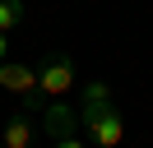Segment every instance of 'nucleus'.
I'll return each instance as SVG.
<instances>
[{
    "label": "nucleus",
    "mask_w": 153,
    "mask_h": 148,
    "mask_svg": "<svg viewBox=\"0 0 153 148\" xmlns=\"http://www.w3.org/2000/svg\"><path fill=\"white\" fill-rule=\"evenodd\" d=\"M5 51H10V42H5V33H0V60H5Z\"/></svg>",
    "instance_id": "0eeeda50"
},
{
    "label": "nucleus",
    "mask_w": 153,
    "mask_h": 148,
    "mask_svg": "<svg viewBox=\"0 0 153 148\" xmlns=\"http://www.w3.org/2000/svg\"><path fill=\"white\" fill-rule=\"evenodd\" d=\"M79 83V70H74V60L70 56H47V65L37 70V92L47 102H56V97H70V88Z\"/></svg>",
    "instance_id": "f03ea898"
},
{
    "label": "nucleus",
    "mask_w": 153,
    "mask_h": 148,
    "mask_svg": "<svg viewBox=\"0 0 153 148\" xmlns=\"http://www.w3.org/2000/svg\"><path fill=\"white\" fill-rule=\"evenodd\" d=\"M23 23V0H0V33H14Z\"/></svg>",
    "instance_id": "39448f33"
},
{
    "label": "nucleus",
    "mask_w": 153,
    "mask_h": 148,
    "mask_svg": "<svg viewBox=\"0 0 153 148\" xmlns=\"http://www.w3.org/2000/svg\"><path fill=\"white\" fill-rule=\"evenodd\" d=\"M33 139H37L33 111H19V116H10V120H5V130H0V148H33Z\"/></svg>",
    "instance_id": "20e7f679"
},
{
    "label": "nucleus",
    "mask_w": 153,
    "mask_h": 148,
    "mask_svg": "<svg viewBox=\"0 0 153 148\" xmlns=\"http://www.w3.org/2000/svg\"><path fill=\"white\" fill-rule=\"evenodd\" d=\"M0 88L5 92H14V97H37V70L33 65H23V60H0Z\"/></svg>",
    "instance_id": "7ed1b4c3"
},
{
    "label": "nucleus",
    "mask_w": 153,
    "mask_h": 148,
    "mask_svg": "<svg viewBox=\"0 0 153 148\" xmlns=\"http://www.w3.org/2000/svg\"><path fill=\"white\" fill-rule=\"evenodd\" d=\"M79 125H84L88 144L93 148H121L125 144V116L116 111L111 88L102 79H93L84 88V107H79Z\"/></svg>",
    "instance_id": "f257e3e1"
},
{
    "label": "nucleus",
    "mask_w": 153,
    "mask_h": 148,
    "mask_svg": "<svg viewBox=\"0 0 153 148\" xmlns=\"http://www.w3.org/2000/svg\"><path fill=\"white\" fill-rule=\"evenodd\" d=\"M51 148H93V144H88V139H79L74 130H56V134H51Z\"/></svg>",
    "instance_id": "423d86ee"
}]
</instances>
